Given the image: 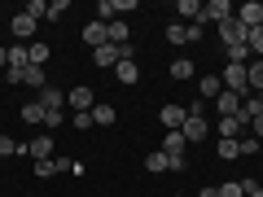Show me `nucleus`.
Returning <instances> with one entry per match:
<instances>
[{"label": "nucleus", "mask_w": 263, "mask_h": 197, "mask_svg": "<svg viewBox=\"0 0 263 197\" xmlns=\"http://www.w3.org/2000/svg\"><path fill=\"white\" fill-rule=\"evenodd\" d=\"M219 40H224V48H241L246 40H250V27H246V22L233 13V18L219 22Z\"/></svg>", "instance_id": "f257e3e1"}, {"label": "nucleus", "mask_w": 263, "mask_h": 197, "mask_svg": "<svg viewBox=\"0 0 263 197\" xmlns=\"http://www.w3.org/2000/svg\"><path fill=\"white\" fill-rule=\"evenodd\" d=\"M18 153H31L35 162H44V158H53V136H35V141H27V145H18Z\"/></svg>", "instance_id": "f03ea898"}, {"label": "nucleus", "mask_w": 263, "mask_h": 197, "mask_svg": "<svg viewBox=\"0 0 263 197\" xmlns=\"http://www.w3.org/2000/svg\"><path fill=\"white\" fill-rule=\"evenodd\" d=\"M180 131H184V141L189 145H197V141H206V114H189V119H184V127H180Z\"/></svg>", "instance_id": "7ed1b4c3"}, {"label": "nucleus", "mask_w": 263, "mask_h": 197, "mask_svg": "<svg viewBox=\"0 0 263 197\" xmlns=\"http://www.w3.org/2000/svg\"><path fill=\"white\" fill-rule=\"evenodd\" d=\"M233 5H228V0H206V5H202V22H215V27H219V22H224V18H233Z\"/></svg>", "instance_id": "20e7f679"}, {"label": "nucleus", "mask_w": 263, "mask_h": 197, "mask_svg": "<svg viewBox=\"0 0 263 197\" xmlns=\"http://www.w3.org/2000/svg\"><path fill=\"white\" fill-rule=\"evenodd\" d=\"M66 105H70L75 114H88V110H92V88H84V84L70 88V92H66Z\"/></svg>", "instance_id": "39448f33"}, {"label": "nucleus", "mask_w": 263, "mask_h": 197, "mask_svg": "<svg viewBox=\"0 0 263 197\" xmlns=\"http://www.w3.org/2000/svg\"><path fill=\"white\" fill-rule=\"evenodd\" d=\"M84 44H92V48L110 44V22H88L84 27Z\"/></svg>", "instance_id": "423d86ee"}, {"label": "nucleus", "mask_w": 263, "mask_h": 197, "mask_svg": "<svg viewBox=\"0 0 263 197\" xmlns=\"http://www.w3.org/2000/svg\"><path fill=\"white\" fill-rule=\"evenodd\" d=\"M158 119H162V127H167V131H180V127H184V119H189V110H184V105H162Z\"/></svg>", "instance_id": "0eeeda50"}, {"label": "nucleus", "mask_w": 263, "mask_h": 197, "mask_svg": "<svg viewBox=\"0 0 263 197\" xmlns=\"http://www.w3.org/2000/svg\"><path fill=\"white\" fill-rule=\"evenodd\" d=\"M237 18H241L250 31H254V27H263V5H259V0H246L241 9H237Z\"/></svg>", "instance_id": "6e6552de"}, {"label": "nucleus", "mask_w": 263, "mask_h": 197, "mask_svg": "<svg viewBox=\"0 0 263 197\" xmlns=\"http://www.w3.org/2000/svg\"><path fill=\"white\" fill-rule=\"evenodd\" d=\"M35 27H40V22L31 18V13H18V18H13V35H18L22 44H31V40H35Z\"/></svg>", "instance_id": "1a4fd4ad"}, {"label": "nucleus", "mask_w": 263, "mask_h": 197, "mask_svg": "<svg viewBox=\"0 0 263 197\" xmlns=\"http://www.w3.org/2000/svg\"><path fill=\"white\" fill-rule=\"evenodd\" d=\"M215 110H219V119H233V114H241V96H237V92H219L215 96Z\"/></svg>", "instance_id": "9d476101"}, {"label": "nucleus", "mask_w": 263, "mask_h": 197, "mask_svg": "<svg viewBox=\"0 0 263 197\" xmlns=\"http://www.w3.org/2000/svg\"><path fill=\"white\" fill-rule=\"evenodd\" d=\"M40 105H44V114H62V92H57L53 84L40 88Z\"/></svg>", "instance_id": "9b49d317"}, {"label": "nucleus", "mask_w": 263, "mask_h": 197, "mask_svg": "<svg viewBox=\"0 0 263 197\" xmlns=\"http://www.w3.org/2000/svg\"><path fill=\"white\" fill-rule=\"evenodd\" d=\"M48 57H53V48H48L44 40H31V44H27V62H31V66H44Z\"/></svg>", "instance_id": "f8f14e48"}, {"label": "nucleus", "mask_w": 263, "mask_h": 197, "mask_svg": "<svg viewBox=\"0 0 263 197\" xmlns=\"http://www.w3.org/2000/svg\"><path fill=\"white\" fill-rule=\"evenodd\" d=\"M114 75H119V84H136V79H141V70H136V62H132V57H123L119 66H114Z\"/></svg>", "instance_id": "ddd939ff"}, {"label": "nucleus", "mask_w": 263, "mask_h": 197, "mask_svg": "<svg viewBox=\"0 0 263 197\" xmlns=\"http://www.w3.org/2000/svg\"><path fill=\"white\" fill-rule=\"evenodd\" d=\"M22 84H27V88H48L44 66H27V70H22Z\"/></svg>", "instance_id": "4468645a"}, {"label": "nucleus", "mask_w": 263, "mask_h": 197, "mask_svg": "<svg viewBox=\"0 0 263 197\" xmlns=\"http://www.w3.org/2000/svg\"><path fill=\"white\" fill-rule=\"evenodd\" d=\"M197 88H202V101H215V96L224 92V84H219V75H202V84H197Z\"/></svg>", "instance_id": "2eb2a0df"}, {"label": "nucleus", "mask_w": 263, "mask_h": 197, "mask_svg": "<svg viewBox=\"0 0 263 197\" xmlns=\"http://www.w3.org/2000/svg\"><path fill=\"white\" fill-rule=\"evenodd\" d=\"M246 79H250V92H263V57H254L246 66Z\"/></svg>", "instance_id": "dca6fc26"}, {"label": "nucleus", "mask_w": 263, "mask_h": 197, "mask_svg": "<svg viewBox=\"0 0 263 197\" xmlns=\"http://www.w3.org/2000/svg\"><path fill=\"white\" fill-rule=\"evenodd\" d=\"M176 13H180V18H189V27H193V22H202V5H197V0H180Z\"/></svg>", "instance_id": "f3484780"}, {"label": "nucleus", "mask_w": 263, "mask_h": 197, "mask_svg": "<svg viewBox=\"0 0 263 197\" xmlns=\"http://www.w3.org/2000/svg\"><path fill=\"white\" fill-rule=\"evenodd\" d=\"M167 75L184 84V79H193V62H189V57H176V62H171V70H167Z\"/></svg>", "instance_id": "a211bd4d"}, {"label": "nucleus", "mask_w": 263, "mask_h": 197, "mask_svg": "<svg viewBox=\"0 0 263 197\" xmlns=\"http://www.w3.org/2000/svg\"><path fill=\"white\" fill-rule=\"evenodd\" d=\"M114 119H119V114H114V105H105V101L92 105V123H97V127H110Z\"/></svg>", "instance_id": "6ab92c4d"}, {"label": "nucleus", "mask_w": 263, "mask_h": 197, "mask_svg": "<svg viewBox=\"0 0 263 197\" xmlns=\"http://www.w3.org/2000/svg\"><path fill=\"white\" fill-rule=\"evenodd\" d=\"M167 44H189V27L184 22H167Z\"/></svg>", "instance_id": "aec40b11"}, {"label": "nucleus", "mask_w": 263, "mask_h": 197, "mask_svg": "<svg viewBox=\"0 0 263 197\" xmlns=\"http://www.w3.org/2000/svg\"><path fill=\"white\" fill-rule=\"evenodd\" d=\"M22 119H27V123H44V105H40V96L22 105Z\"/></svg>", "instance_id": "412c9836"}, {"label": "nucleus", "mask_w": 263, "mask_h": 197, "mask_svg": "<svg viewBox=\"0 0 263 197\" xmlns=\"http://www.w3.org/2000/svg\"><path fill=\"white\" fill-rule=\"evenodd\" d=\"M145 171H149V175H162V171H167V153H149V158H145Z\"/></svg>", "instance_id": "4be33fe9"}, {"label": "nucleus", "mask_w": 263, "mask_h": 197, "mask_svg": "<svg viewBox=\"0 0 263 197\" xmlns=\"http://www.w3.org/2000/svg\"><path fill=\"white\" fill-rule=\"evenodd\" d=\"M13 153H18V141H13V136H5V131H0V162H5V158H13Z\"/></svg>", "instance_id": "5701e85b"}, {"label": "nucleus", "mask_w": 263, "mask_h": 197, "mask_svg": "<svg viewBox=\"0 0 263 197\" xmlns=\"http://www.w3.org/2000/svg\"><path fill=\"white\" fill-rule=\"evenodd\" d=\"M22 13H31V18H48V0H31V5H27V9H22Z\"/></svg>", "instance_id": "b1692460"}, {"label": "nucleus", "mask_w": 263, "mask_h": 197, "mask_svg": "<svg viewBox=\"0 0 263 197\" xmlns=\"http://www.w3.org/2000/svg\"><path fill=\"white\" fill-rule=\"evenodd\" d=\"M110 44H127V27H123L119 18L110 22Z\"/></svg>", "instance_id": "393cba45"}, {"label": "nucleus", "mask_w": 263, "mask_h": 197, "mask_svg": "<svg viewBox=\"0 0 263 197\" xmlns=\"http://www.w3.org/2000/svg\"><path fill=\"white\" fill-rule=\"evenodd\" d=\"M246 48L263 57V27H254V31H250V40H246Z\"/></svg>", "instance_id": "a878e982"}, {"label": "nucleus", "mask_w": 263, "mask_h": 197, "mask_svg": "<svg viewBox=\"0 0 263 197\" xmlns=\"http://www.w3.org/2000/svg\"><path fill=\"white\" fill-rule=\"evenodd\" d=\"M219 197H246V180L241 184H219Z\"/></svg>", "instance_id": "bb28decb"}, {"label": "nucleus", "mask_w": 263, "mask_h": 197, "mask_svg": "<svg viewBox=\"0 0 263 197\" xmlns=\"http://www.w3.org/2000/svg\"><path fill=\"white\" fill-rule=\"evenodd\" d=\"M66 9H70L66 0H53V5H48V18H53V22H62V18H66Z\"/></svg>", "instance_id": "cd10ccee"}, {"label": "nucleus", "mask_w": 263, "mask_h": 197, "mask_svg": "<svg viewBox=\"0 0 263 197\" xmlns=\"http://www.w3.org/2000/svg\"><path fill=\"white\" fill-rule=\"evenodd\" d=\"M219 158H241L237 153V141H219Z\"/></svg>", "instance_id": "c85d7f7f"}, {"label": "nucleus", "mask_w": 263, "mask_h": 197, "mask_svg": "<svg viewBox=\"0 0 263 197\" xmlns=\"http://www.w3.org/2000/svg\"><path fill=\"white\" fill-rule=\"evenodd\" d=\"M70 123H75V127H84V131H88V127H92V110H88V114H75V119H70Z\"/></svg>", "instance_id": "c756f323"}, {"label": "nucleus", "mask_w": 263, "mask_h": 197, "mask_svg": "<svg viewBox=\"0 0 263 197\" xmlns=\"http://www.w3.org/2000/svg\"><path fill=\"white\" fill-rule=\"evenodd\" d=\"M250 131H254V141H263V114H259V119H250Z\"/></svg>", "instance_id": "7c9ffc66"}, {"label": "nucleus", "mask_w": 263, "mask_h": 197, "mask_svg": "<svg viewBox=\"0 0 263 197\" xmlns=\"http://www.w3.org/2000/svg\"><path fill=\"white\" fill-rule=\"evenodd\" d=\"M246 197H263V188L254 184V180H246Z\"/></svg>", "instance_id": "2f4dec72"}, {"label": "nucleus", "mask_w": 263, "mask_h": 197, "mask_svg": "<svg viewBox=\"0 0 263 197\" xmlns=\"http://www.w3.org/2000/svg\"><path fill=\"white\" fill-rule=\"evenodd\" d=\"M197 197H219V188H202V193H197Z\"/></svg>", "instance_id": "473e14b6"}, {"label": "nucleus", "mask_w": 263, "mask_h": 197, "mask_svg": "<svg viewBox=\"0 0 263 197\" xmlns=\"http://www.w3.org/2000/svg\"><path fill=\"white\" fill-rule=\"evenodd\" d=\"M0 66H9V48H0Z\"/></svg>", "instance_id": "72a5a7b5"}, {"label": "nucleus", "mask_w": 263, "mask_h": 197, "mask_svg": "<svg viewBox=\"0 0 263 197\" xmlns=\"http://www.w3.org/2000/svg\"><path fill=\"white\" fill-rule=\"evenodd\" d=\"M259 153H263V141H259Z\"/></svg>", "instance_id": "f704fd0d"}, {"label": "nucleus", "mask_w": 263, "mask_h": 197, "mask_svg": "<svg viewBox=\"0 0 263 197\" xmlns=\"http://www.w3.org/2000/svg\"><path fill=\"white\" fill-rule=\"evenodd\" d=\"M176 197H180V193H176Z\"/></svg>", "instance_id": "c9c22d12"}]
</instances>
